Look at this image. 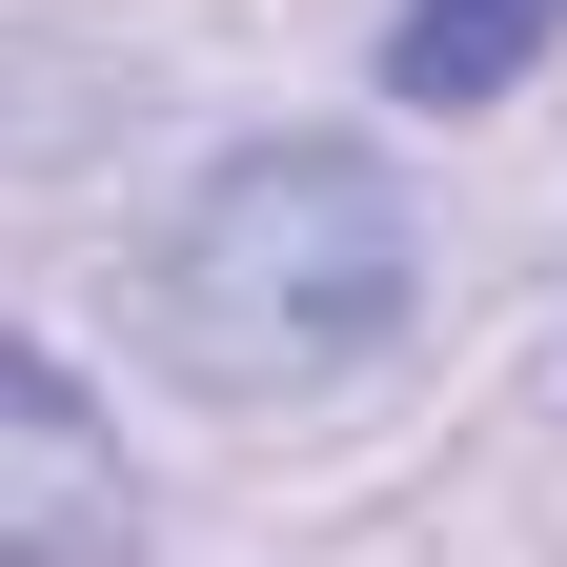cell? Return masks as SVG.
Wrapping results in <instances>:
<instances>
[{"mask_svg": "<svg viewBox=\"0 0 567 567\" xmlns=\"http://www.w3.org/2000/svg\"><path fill=\"white\" fill-rule=\"evenodd\" d=\"M0 567H142V466L82 365L0 324Z\"/></svg>", "mask_w": 567, "mask_h": 567, "instance_id": "7a4b0ae2", "label": "cell"}, {"mask_svg": "<svg viewBox=\"0 0 567 567\" xmlns=\"http://www.w3.org/2000/svg\"><path fill=\"white\" fill-rule=\"evenodd\" d=\"M547 41H567V0H405L385 21V102L405 122H466V102H507Z\"/></svg>", "mask_w": 567, "mask_h": 567, "instance_id": "3957f363", "label": "cell"}, {"mask_svg": "<svg viewBox=\"0 0 567 567\" xmlns=\"http://www.w3.org/2000/svg\"><path fill=\"white\" fill-rule=\"evenodd\" d=\"M142 305H163V365L203 405H324L344 365H385L405 305H425V224L385 183V142H224V163L183 183L163 264H142Z\"/></svg>", "mask_w": 567, "mask_h": 567, "instance_id": "6da1fadb", "label": "cell"}]
</instances>
